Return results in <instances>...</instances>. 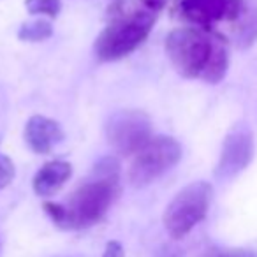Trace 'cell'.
Here are the masks:
<instances>
[{"label":"cell","mask_w":257,"mask_h":257,"mask_svg":"<svg viewBox=\"0 0 257 257\" xmlns=\"http://www.w3.org/2000/svg\"><path fill=\"white\" fill-rule=\"evenodd\" d=\"M166 53L175 71L189 79L220 83L229 69L227 43L213 30L182 27L166 39Z\"/></svg>","instance_id":"obj_2"},{"label":"cell","mask_w":257,"mask_h":257,"mask_svg":"<svg viewBox=\"0 0 257 257\" xmlns=\"http://www.w3.org/2000/svg\"><path fill=\"white\" fill-rule=\"evenodd\" d=\"M182 159V145L171 136H155L134 155L128 168L133 187H147L175 168Z\"/></svg>","instance_id":"obj_5"},{"label":"cell","mask_w":257,"mask_h":257,"mask_svg":"<svg viewBox=\"0 0 257 257\" xmlns=\"http://www.w3.org/2000/svg\"><path fill=\"white\" fill-rule=\"evenodd\" d=\"M25 141L34 154L46 155L64 140L60 123L43 114H34L25 125Z\"/></svg>","instance_id":"obj_9"},{"label":"cell","mask_w":257,"mask_h":257,"mask_svg":"<svg viewBox=\"0 0 257 257\" xmlns=\"http://www.w3.org/2000/svg\"><path fill=\"white\" fill-rule=\"evenodd\" d=\"M217 257H257V253L252 250H231V252H225Z\"/></svg>","instance_id":"obj_17"},{"label":"cell","mask_w":257,"mask_h":257,"mask_svg":"<svg viewBox=\"0 0 257 257\" xmlns=\"http://www.w3.org/2000/svg\"><path fill=\"white\" fill-rule=\"evenodd\" d=\"M114 2H116V6H120V4H121V0H114Z\"/></svg>","instance_id":"obj_18"},{"label":"cell","mask_w":257,"mask_h":257,"mask_svg":"<svg viewBox=\"0 0 257 257\" xmlns=\"http://www.w3.org/2000/svg\"><path fill=\"white\" fill-rule=\"evenodd\" d=\"M255 145H253V134L246 125H238L225 136L222 145L220 159L215 168V176L222 182L232 180L241 171L248 168L253 159Z\"/></svg>","instance_id":"obj_8"},{"label":"cell","mask_w":257,"mask_h":257,"mask_svg":"<svg viewBox=\"0 0 257 257\" xmlns=\"http://www.w3.org/2000/svg\"><path fill=\"white\" fill-rule=\"evenodd\" d=\"M120 194V162L116 157H104L93 168L92 178L71 194L65 203L46 201V215L57 227L79 231L102 220Z\"/></svg>","instance_id":"obj_1"},{"label":"cell","mask_w":257,"mask_h":257,"mask_svg":"<svg viewBox=\"0 0 257 257\" xmlns=\"http://www.w3.org/2000/svg\"><path fill=\"white\" fill-rule=\"evenodd\" d=\"M15 178V164L8 155L0 154V190L6 189Z\"/></svg>","instance_id":"obj_14"},{"label":"cell","mask_w":257,"mask_h":257,"mask_svg":"<svg viewBox=\"0 0 257 257\" xmlns=\"http://www.w3.org/2000/svg\"><path fill=\"white\" fill-rule=\"evenodd\" d=\"M102 257H125V252H123V246H121V243L116 241V239L109 241L106 245V248H104Z\"/></svg>","instance_id":"obj_15"},{"label":"cell","mask_w":257,"mask_h":257,"mask_svg":"<svg viewBox=\"0 0 257 257\" xmlns=\"http://www.w3.org/2000/svg\"><path fill=\"white\" fill-rule=\"evenodd\" d=\"M155 15L150 11H133L116 15L95 41V55L102 62H114L131 55L150 34Z\"/></svg>","instance_id":"obj_3"},{"label":"cell","mask_w":257,"mask_h":257,"mask_svg":"<svg viewBox=\"0 0 257 257\" xmlns=\"http://www.w3.org/2000/svg\"><path fill=\"white\" fill-rule=\"evenodd\" d=\"M176 8L185 22L206 30L220 23H238L248 9L245 0H178Z\"/></svg>","instance_id":"obj_7"},{"label":"cell","mask_w":257,"mask_h":257,"mask_svg":"<svg viewBox=\"0 0 257 257\" xmlns=\"http://www.w3.org/2000/svg\"><path fill=\"white\" fill-rule=\"evenodd\" d=\"M72 175V166L65 161H51L46 162L32 180L34 192L41 197L55 196Z\"/></svg>","instance_id":"obj_10"},{"label":"cell","mask_w":257,"mask_h":257,"mask_svg":"<svg viewBox=\"0 0 257 257\" xmlns=\"http://www.w3.org/2000/svg\"><path fill=\"white\" fill-rule=\"evenodd\" d=\"M141 4H143V8L147 9V11H150V13H159V11H162V9L166 8V4H168L169 0H140Z\"/></svg>","instance_id":"obj_16"},{"label":"cell","mask_w":257,"mask_h":257,"mask_svg":"<svg viewBox=\"0 0 257 257\" xmlns=\"http://www.w3.org/2000/svg\"><path fill=\"white\" fill-rule=\"evenodd\" d=\"M236 29V39L239 46H250L257 39V9H246L243 18L239 20Z\"/></svg>","instance_id":"obj_12"},{"label":"cell","mask_w":257,"mask_h":257,"mask_svg":"<svg viewBox=\"0 0 257 257\" xmlns=\"http://www.w3.org/2000/svg\"><path fill=\"white\" fill-rule=\"evenodd\" d=\"M213 199V187L208 182H194L183 187L164 211V227L173 239H182L204 220Z\"/></svg>","instance_id":"obj_4"},{"label":"cell","mask_w":257,"mask_h":257,"mask_svg":"<svg viewBox=\"0 0 257 257\" xmlns=\"http://www.w3.org/2000/svg\"><path fill=\"white\" fill-rule=\"evenodd\" d=\"M25 8L30 15L57 18L62 11V2L60 0H25Z\"/></svg>","instance_id":"obj_13"},{"label":"cell","mask_w":257,"mask_h":257,"mask_svg":"<svg viewBox=\"0 0 257 257\" xmlns=\"http://www.w3.org/2000/svg\"><path fill=\"white\" fill-rule=\"evenodd\" d=\"M106 138L120 155H136L152 140V120L138 109L116 111L106 123Z\"/></svg>","instance_id":"obj_6"},{"label":"cell","mask_w":257,"mask_h":257,"mask_svg":"<svg viewBox=\"0 0 257 257\" xmlns=\"http://www.w3.org/2000/svg\"><path fill=\"white\" fill-rule=\"evenodd\" d=\"M53 36V27L46 20H36V22L23 23L18 30V39L27 43H41Z\"/></svg>","instance_id":"obj_11"}]
</instances>
